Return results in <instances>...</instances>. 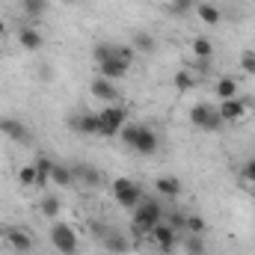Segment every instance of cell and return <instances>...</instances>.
<instances>
[{
	"label": "cell",
	"mask_w": 255,
	"mask_h": 255,
	"mask_svg": "<svg viewBox=\"0 0 255 255\" xmlns=\"http://www.w3.org/2000/svg\"><path fill=\"white\" fill-rule=\"evenodd\" d=\"M3 33H6V24H3V21H0V36H3Z\"/></svg>",
	"instance_id": "e575fe53"
},
{
	"label": "cell",
	"mask_w": 255,
	"mask_h": 255,
	"mask_svg": "<svg viewBox=\"0 0 255 255\" xmlns=\"http://www.w3.org/2000/svg\"><path fill=\"white\" fill-rule=\"evenodd\" d=\"M6 244H9L15 253H30V250H33V238H30L24 229H6Z\"/></svg>",
	"instance_id": "7c38bea8"
},
{
	"label": "cell",
	"mask_w": 255,
	"mask_h": 255,
	"mask_svg": "<svg viewBox=\"0 0 255 255\" xmlns=\"http://www.w3.org/2000/svg\"><path fill=\"white\" fill-rule=\"evenodd\" d=\"M0 133L9 136L12 142H30V128L24 125L21 119H0Z\"/></svg>",
	"instance_id": "52a82bcc"
},
{
	"label": "cell",
	"mask_w": 255,
	"mask_h": 255,
	"mask_svg": "<svg viewBox=\"0 0 255 255\" xmlns=\"http://www.w3.org/2000/svg\"><path fill=\"white\" fill-rule=\"evenodd\" d=\"M157 193L160 196H166V199H175L178 193H181V181L175 178V175H163V178H157Z\"/></svg>",
	"instance_id": "9a60e30c"
},
{
	"label": "cell",
	"mask_w": 255,
	"mask_h": 255,
	"mask_svg": "<svg viewBox=\"0 0 255 255\" xmlns=\"http://www.w3.org/2000/svg\"><path fill=\"white\" fill-rule=\"evenodd\" d=\"M125 125H128V113L116 104H110L98 113V133L101 136H119V130Z\"/></svg>",
	"instance_id": "7a4b0ae2"
},
{
	"label": "cell",
	"mask_w": 255,
	"mask_h": 255,
	"mask_svg": "<svg viewBox=\"0 0 255 255\" xmlns=\"http://www.w3.org/2000/svg\"><path fill=\"white\" fill-rule=\"evenodd\" d=\"M71 128L77 130V133H86V136H92V133H98V113H80Z\"/></svg>",
	"instance_id": "5bb4252c"
},
{
	"label": "cell",
	"mask_w": 255,
	"mask_h": 255,
	"mask_svg": "<svg viewBox=\"0 0 255 255\" xmlns=\"http://www.w3.org/2000/svg\"><path fill=\"white\" fill-rule=\"evenodd\" d=\"M190 9H196V0H172V3H169V12H172V15H184V12H190Z\"/></svg>",
	"instance_id": "f1b7e54d"
},
{
	"label": "cell",
	"mask_w": 255,
	"mask_h": 255,
	"mask_svg": "<svg viewBox=\"0 0 255 255\" xmlns=\"http://www.w3.org/2000/svg\"><path fill=\"white\" fill-rule=\"evenodd\" d=\"M128 68L130 65L122 63V60H104V63H98V77H107V80H119V77H125Z\"/></svg>",
	"instance_id": "4fadbf2b"
},
{
	"label": "cell",
	"mask_w": 255,
	"mask_h": 255,
	"mask_svg": "<svg viewBox=\"0 0 255 255\" xmlns=\"http://www.w3.org/2000/svg\"><path fill=\"white\" fill-rule=\"evenodd\" d=\"M244 178H247L250 184H255V157L253 160H247V166H244Z\"/></svg>",
	"instance_id": "836d02e7"
},
{
	"label": "cell",
	"mask_w": 255,
	"mask_h": 255,
	"mask_svg": "<svg viewBox=\"0 0 255 255\" xmlns=\"http://www.w3.org/2000/svg\"><path fill=\"white\" fill-rule=\"evenodd\" d=\"M184 250H187V255H205V241H202V235H190V238L184 241Z\"/></svg>",
	"instance_id": "484cf974"
},
{
	"label": "cell",
	"mask_w": 255,
	"mask_h": 255,
	"mask_svg": "<svg viewBox=\"0 0 255 255\" xmlns=\"http://www.w3.org/2000/svg\"><path fill=\"white\" fill-rule=\"evenodd\" d=\"M18 42H21V48H24V51H30V54L42 51V45H45L42 33H39V30H33V27H21V30H18Z\"/></svg>",
	"instance_id": "8fae6325"
},
{
	"label": "cell",
	"mask_w": 255,
	"mask_h": 255,
	"mask_svg": "<svg viewBox=\"0 0 255 255\" xmlns=\"http://www.w3.org/2000/svg\"><path fill=\"white\" fill-rule=\"evenodd\" d=\"M148 238H151L163 253H172V250H175V244H178V232H175L169 223H157V226H154V232H151Z\"/></svg>",
	"instance_id": "8992f818"
},
{
	"label": "cell",
	"mask_w": 255,
	"mask_h": 255,
	"mask_svg": "<svg viewBox=\"0 0 255 255\" xmlns=\"http://www.w3.org/2000/svg\"><path fill=\"white\" fill-rule=\"evenodd\" d=\"M217 95L226 101V98H235L238 95V80L235 77H223L220 83H217Z\"/></svg>",
	"instance_id": "44dd1931"
},
{
	"label": "cell",
	"mask_w": 255,
	"mask_h": 255,
	"mask_svg": "<svg viewBox=\"0 0 255 255\" xmlns=\"http://www.w3.org/2000/svg\"><path fill=\"white\" fill-rule=\"evenodd\" d=\"M63 3H74V0H63Z\"/></svg>",
	"instance_id": "8d00e7d4"
},
{
	"label": "cell",
	"mask_w": 255,
	"mask_h": 255,
	"mask_svg": "<svg viewBox=\"0 0 255 255\" xmlns=\"http://www.w3.org/2000/svg\"><path fill=\"white\" fill-rule=\"evenodd\" d=\"M169 226H172L175 232H181V229H187V217H184V214H172V220H169Z\"/></svg>",
	"instance_id": "d6a6232c"
},
{
	"label": "cell",
	"mask_w": 255,
	"mask_h": 255,
	"mask_svg": "<svg viewBox=\"0 0 255 255\" xmlns=\"http://www.w3.org/2000/svg\"><path fill=\"white\" fill-rule=\"evenodd\" d=\"M60 211H63V205H60L57 196H45V199H42V214H45L48 220H57Z\"/></svg>",
	"instance_id": "7402d4cb"
},
{
	"label": "cell",
	"mask_w": 255,
	"mask_h": 255,
	"mask_svg": "<svg viewBox=\"0 0 255 255\" xmlns=\"http://www.w3.org/2000/svg\"><path fill=\"white\" fill-rule=\"evenodd\" d=\"M48 9V0H24V12L27 15H42Z\"/></svg>",
	"instance_id": "f546056e"
},
{
	"label": "cell",
	"mask_w": 255,
	"mask_h": 255,
	"mask_svg": "<svg viewBox=\"0 0 255 255\" xmlns=\"http://www.w3.org/2000/svg\"><path fill=\"white\" fill-rule=\"evenodd\" d=\"M187 232L190 235H202L205 232V220L202 217H187Z\"/></svg>",
	"instance_id": "1f68e13d"
},
{
	"label": "cell",
	"mask_w": 255,
	"mask_h": 255,
	"mask_svg": "<svg viewBox=\"0 0 255 255\" xmlns=\"http://www.w3.org/2000/svg\"><path fill=\"white\" fill-rule=\"evenodd\" d=\"M51 181L57 184V187H71L74 184V172L63 166V163H54V169H51Z\"/></svg>",
	"instance_id": "ac0fdd59"
},
{
	"label": "cell",
	"mask_w": 255,
	"mask_h": 255,
	"mask_svg": "<svg viewBox=\"0 0 255 255\" xmlns=\"http://www.w3.org/2000/svg\"><path fill=\"white\" fill-rule=\"evenodd\" d=\"M133 48L136 51H142V54H151L154 48H157V42H154V36H148V33H133Z\"/></svg>",
	"instance_id": "ffe728a7"
},
{
	"label": "cell",
	"mask_w": 255,
	"mask_h": 255,
	"mask_svg": "<svg viewBox=\"0 0 255 255\" xmlns=\"http://www.w3.org/2000/svg\"><path fill=\"white\" fill-rule=\"evenodd\" d=\"M196 12H199V18H202L208 27H217V24L223 21V12H220L214 3H199V6H196Z\"/></svg>",
	"instance_id": "2e32d148"
},
{
	"label": "cell",
	"mask_w": 255,
	"mask_h": 255,
	"mask_svg": "<svg viewBox=\"0 0 255 255\" xmlns=\"http://www.w3.org/2000/svg\"><path fill=\"white\" fill-rule=\"evenodd\" d=\"M18 181H21L24 187H33V184H39V172H36V163H27V166H21V172H18Z\"/></svg>",
	"instance_id": "603a6c76"
},
{
	"label": "cell",
	"mask_w": 255,
	"mask_h": 255,
	"mask_svg": "<svg viewBox=\"0 0 255 255\" xmlns=\"http://www.w3.org/2000/svg\"><path fill=\"white\" fill-rule=\"evenodd\" d=\"M190 122H193V128H199V130L214 133V130L223 128V116H220V110H214L211 104H193Z\"/></svg>",
	"instance_id": "3957f363"
},
{
	"label": "cell",
	"mask_w": 255,
	"mask_h": 255,
	"mask_svg": "<svg viewBox=\"0 0 255 255\" xmlns=\"http://www.w3.org/2000/svg\"><path fill=\"white\" fill-rule=\"evenodd\" d=\"M119 136H122V142L133 148V142H136V136H139V125H125L119 130Z\"/></svg>",
	"instance_id": "83f0119b"
},
{
	"label": "cell",
	"mask_w": 255,
	"mask_h": 255,
	"mask_svg": "<svg viewBox=\"0 0 255 255\" xmlns=\"http://www.w3.org/2000/svg\"><path fill=\"white\" fill-rule=\"evenodd\" d=\"M241 68L255 77V51H244V54H241Z\"/></svg>",
	"instance_id": "4dcf8cb0"
},
{
	"label": "cell",
	"mask_w": 255,
	"mask_h": 255,
	"mask_svg": "<svg viewBox=\"0 0 255 255\" xmlns=\"http://www.w3.org/2000/svg\"><path fill=\"white\" fill-rule=\"evenodd\" d=\"M113 199H116L122 208H136V205L142 202V190H139V184L130 181V178H116V181H113Z\"/></svg>",
	"instance_id": "277c9868"
},
{
	"label": "cell",
	"mask_w": 255,
	"mask_h": 255,
	"mask_svg": "<svg viewBox=\"0 0 255 255\" xmlns=\"http://www.w3.org/2000/svg\"><path fill=\"white\" fill-rule=\"evenodd\" d=\"M193 86H196V77H193L190 71H178L175 74V89L178 92H190Z\"/></svg>",
	"instance_id": "d4e9b609"
},
{
	"label": "cell",
	"mask_w": 255,
	"mask_h": 255,
	"mask_svg": "<svg viewBox=\"0 0 255 255\" xmlns=\"http://www.w3.org/2000/svg\"><path fill=\"white\" fill-rule=\"evenodd\" d=\"M193 54H196L199 60H208V57H214V45H211L208 39H202V36H199V39L193 42Z\"/></svg>",
	"instance_id": "cb8c5ba5"
},
{
	"label": "cell",
	"mask_w": 255,
	"mask_h": 255,
	"mask_svg": "<svg viewBox=\"0 0 255 255\" xmlns=\"http://www.w3.org/2000/svg\"><path fill=\"white\" fill-rule=\"evenodd\" d=\"M51 244L57 247V253L63 255H74L77 253V235L68 223H54L51 226Z\"/></svg>",
	"instance_id": "5b68a950"
},
{
	"label": "cell",
	"mask_w": 255,
	"mask_h": 255,
	"mask_svg": "<svg viewBox=\"0 0 255 255\" xmlns=\"http://www.w3.org/2000/svg\"><path fill=\"white\" fill-rule=\"evenodd\" d=\"M247 107H250V104L235 95V98H226V101L220 104V116H223V122H238V119L247 116Z\"/></svg>",
	"instance_id": "9c48e42d"
},
{
	"label": "cell",
	"mask_w": 255,
	"mask_h": 255,
	"mask_svg": "<svg viewBox=\"0 0 255 255\" xmlns=\"http://www.w3.org/2000/svg\"><path fill=\"white\" fill-rule=\"evenodd\" d=\"M160 205L154 202V199H142L136 208H133V235H151L154 232V226L160 223Z\"/></svg>",
	"instance_id": "6da1fadb"
},
{
	"label": "cell",
	"mask_w": 255,
	"mask_h": 255,
	"mask_svg": "<svg viewBox=\"0 0 255 255\" xmlns=\"http://www.w3.org/2000/svg\"><path fill=\"white\" fill-rule=\"evenodd\" d=\"M133 151L136 154H154L157 151V133L151 130V128H142L139 125V136H136V142H133Z\"/></svg>",
	"instance_id": "30bf717a"
},
{
	"label": "cell",
	"mask_w": 255,
	"mask_h": 255,
	"mask_svg": "<svg viewBox=\"0 0 255 255\" xmlns=\"http://www.w3.org/2000/svg\"><path fill=\"white\" fill-rule=\"evenodd\" d=\"M89 92H92V98H98V101H104V104H113V101L119 98V89H116L113 80H107V77H95V80L89 83Z\"/></svg>",
	"instance_id": "ba28073f"
},
{
	"label": "cell",
	"mask_w": 255,
	"mask_h": 255,
	"mask_svg": "<svg viewBox=\"0 0 255 255\" xmlns=\"http://www.w3.org/2000/svg\"><path fill=\"white\" fill-rule=\"evenodd\" d=\"M9 3H24V0H9Z\"/></svg>",
	"instance_id": "d590c367"
},
{
	"label": "cell",
	"mask_w": 255,
	"mask_h": 255,
	"mask_svg": "<svg viewBox=\"0 0 255 255\" xmlns=\"http://www.w3.org/2000/svg\"><path fill=\"white\" fill-rule=\"evenodd\" d=\"M51 169H54V163H51L48 157H39V160H36V172H39V184H45V181H51Z\"/></svg>",
	"instance_id": "4316f807"
},
{
	"label": "cell",
	"mask_w": 255,
	"mask_h": 255,
	"mask_svg": "<svg viewBox=\"0 0 255 255\" xmlns=\"http://www.w3.org/2000/svg\"><path fill=\"white\" fill-rule=\"evenodd\" d=\"M71 172H74V178H80V181H83V184H89V187L101 184V172H98L95 166H86V163H80V166H74Z\"/></svg>",
	"instance_id": "e0dca14e"
},
{
	"label": "cell",
	"mask_w": 255,
	"mask_h": 255,
	"mask_svg": "<svg viewBox=\"0 0 255 255\" xmlns=\"http://www.w3.org/2000/svg\"><path fill=\"white\" fill-rule=\"evenodd\" d=\"M104 247H107L110 253H128V238L119 235V232H107V235H104Z\"/></svg>",
	"instance_id": "d6986e66"
}]
</instances>
